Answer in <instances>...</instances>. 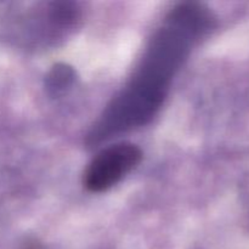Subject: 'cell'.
<instances>
[{
	"mask_svg": "<svg viewBox=\"0 0 249 249\" xmlns=\"http://www.w3.org/2000/svg\"><path fill=\"white\" fill-rule=\"evenodd\" d=\"M201 34L170 12L165 23L148 44L130 82L106 106L88 134L94 146L123 131L145 125L167 97L175 73L186 60Z\"/></svg>",
	"mask_w": 249,
	"mask_h": 249,
	"instance_id": "obj_1",
	"label": "cell"
},
{
	"mask_svg": "<svg viewBox=\"0 0 249 249\" xmlns=\"http://www.w3.org/2000/svg\"><path fill=\"white\" fill-rule=\"evenodd\" d=\"M75 73L74 70L65 63H58L53 66V70L49 72L46 77V88L49 92L53 95H58L66 91V89L72 85L74 82Z\"/></svg>",
	"mask_w": 249,
	"mask_h": 249,
	"instance_id": "obj_3",
	"label": "cell"
},
{
	"mask_svg": "<svg viewBox=\"0 0 249 249\" xmlns=\"http://www.w3.org/2000/svg\"><path fill=\"white\" fill-rule=\"evenodd\" d=\"M142 160L140 147L130 142H119L100 151L87 167L83 177L84 187L100 194L118 184L133 172Z\"/></svg>",
	"mask_w": 249,
	"mask_h": 249,
	"instance_id": "obj_2",
	"label": "cell"
}]
</instances>
